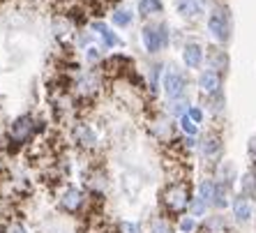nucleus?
Here are the masks:
<instances>
[{"label": "nucleus", "mask_w": 256, "mask_h": 233, "mask_svg": "<svg viewBox=\"0 0 256 233\" xmlns=\"http://www.w3.org/2000/svg\"><path fill=\"white\" fill-rule=\"evenodd\" d=\"M182 58H185L187 67H198L201 65V58H203V51L198 44H187L185 51H182Z\"/></svg>", "instance_id": "4468645a"}, {"label": "nucleus", "mask_w": 256, "mask_h": 233, "mask_svg": "<svg viewBox=\"0 0 256 233\" xmlns=\"http://www.w3.org/2000/svg\"><path fill=\"white\" fill-rule=\"evenodd\" d=\"M7 233H28V231H26L24 224H18V222H10V224H7Z\"/></svg>", "instance_id": "393cba45"}, {"label": "nucleus", "mask_w": 256, "mask_h": 233, "mask_svg": "<svg viewBox=\"0 0 256 233\" xmlns=\"http://www.w3.org/2000/svg\"><path fill=\"white\" fill-rule=\"evenodd\" d=\"M208 208H210V206L206 204V201H201L198 196H194V198H192V206H190V215L192 217H203Z\"/></svg>", "instance_id": "412c9836"}, {"label": "nucleus", "mask_w": 256, "mask_h": 233, "mask_svg": "<svg viewBox=\"0 0 256 233\" xmlns=\"http://www.w3.org/2000/svg\"><path fill=\"white\" fill-rule=\"evenodd\" d=\"M150 233H173V224L166 217H155L150 222Z\"/></svg>", "instance_id": "a211bd4d"}, {"label": "nucleus", "mask_w": 256, "mask_h": 233, "mask_svg": "<svg viewBox=\"0 0 256 233\" xmlns=\"http://www.w3.org/2000/svg\"><path fill=\"white\" fill-rule=\"evenodd\" d=\"M92 28H95L97 32L102 35V40H104V44H106L108 48H111V46H118V44H120V40L114 35V30L108 28V26H104V24H100V21H97V24H92Z\"/></svg>", "instance_id": "dca6fc26"}, {"label": "nucleus", "mask_w": 256, "mask_h": 233, "mask_svg": "<svg viewBox=\"0 0 256 233\" xmlns=\"http://www.w3.org/2000/svg\"><path fill=\"white\" fill-rule=\"evenodd\" d=\"M210 26V32H212L220 42H226L228 40V32H231V21H228V12L226 10H214L212 16L208 21Z\"/></svg>", "instance_id": "7ed1b4c3"}, {"label": "nucleus", "mask_w": 256, "mask_h": 233, "mask_svg": "<svg viewBox=\"0 0 256 233\" xmlns=\"http://www.w3.org/2000/svg\"><path fill=\"white\" fill-rule=\"evenodd\" d=\"M210 60H212V65H222V67H226V56L220 54V51L210 56Z\"/></svg>", "instance_id": "a878e982"}, {"label": "nucleus", "mask_w": 256, "mask_h": 233, "mask_svg": "<svg viewBox=\"0 0 256 233\" xmlns=\"http://www.w3.org/2000/svg\"><path fill=\"white\" fill-rule=\"evenodd\" d=\"M214 190H217V180L212 178H206L198 182V190H196V196L201 201H206L208 206H212V198H214Z\"/></svg>", "instance_id": "f8f14e48"}, {"label": "nucleus", "mask_w": 256, "mask_h": 233, "mask_svg": "<svg viewBox=\"0 0 256 233\" xmlns=\"http://www.w3.org/2000/svg\"><path fill=\"white\" fill-rule=\"evenodd\" d=\"M201 155L206 160H217L222 155V141L220 136H206L201 144Z\"/></svg>", "instance_id": "6e6552de"}, {"label": "nucleus", "mask_w": 256, "mask_h": 233, "mask_svg": "<svg viewBox=\"0 0 256 233\" xmlns=\"http://www.w3.org/2000/svg\"><path fill=\"white\" fill-rule=\"evenodd\" d=\"M164 90H166V95L171 100H178L182 95V90H185V78L180 76L178 72H168L164 76Z\"/></svg>", "instance_id": "0eeeda50"}, {"label": "nucleus", "mask_w": 256, "mask_h": 233, "mask_svg": "<svg viewBox=\"0 0 256 233\" xmlns=\"http://www.w3.org/2000/svg\"><path fill=\"white\" fill-rule=\"evenodd\" d=\"M76 138H78V144H81V146H88V148L97 144V134L90 130L88 125L76 127Z\"/></svg>", "instance_id": "f3484780"}, {"label": "nucleus", "mask_w": 256, "mask_h": 233, "mask_svg": "<svg viewBox=\"0 0 256 233\" xmlns=\"http://www.w3.org/2000/svg\"><path fill=\"white\" fill-rule=\"evenodd\" d=\"M217 182H222V185H226L231 190V185L236 182V166L231 162H222L217 166Z\"/></svg>", "instance_id": "9b49d317"}, {"label": "nucleus", "mask_w": 256, "mask_h": 233, "mask_svg": "<svg viewBox=\"0 0 256 233\" xmlns=\"http://www.w3.org/2000/svg\"><path fill=\"white\" fill-rule=\"evenodd\" d=\"M180 127H182V132H185L187 136H196L198 127H196V122H194L190 116H182V118H180Z\"/></svg>", "instance_id": "4be33fe9"}, {"label": "nucleus", "mask_w": 256, "mask_h": 233, "mask_svg": "<svg viewBox=\"0 0 256 233\" xmlns=\"http://www.w3.org/2000/svg\"><path fill=\"white\" fill-rule=\"evenodd\" d=\"M222 86V78L217 72H212V70H208V72L201 74V88L206 90V92H217Z\"/></svg>", "instance_id": "2eb2a0df"}, {"label": "nucleus", "mask_w": 256, "mask_h": 233, "mask_svg": "<svg viewBox=\"0 0 256 233\" xmlns=\"http://www.w3.org/2000/svg\"><path fill=\"white\" fill-rule=\"evenodd\" d=\"M143 37V44H146V48H148L150 54H157L160 48L166 46L168 42V32H166V26H146L141 32Z\"/></svg>", "instance_id": "f03ea898"}, {"label": "nucleus", "mask_w": 256, "mask_h": 233, "mask_svg": "<svg viewBox=\"0 0 256 233\" xmlns=\"http://www.w3.org/2000/svg\"><path fill=\"white\" fill-rule=\"evenodd\" d=\"M162 10V0H138V12L143 16H148V14H157Z\"/></svg>", "instance_id": "6ab92c4d"}, {"label": "nucleus", "mask_w": 256, "mask_h": 233, "mask_svg": "<svg viewBox=\"0 0 256 233\" xmlns=\"http://www.w3.org/2000/svg\"><path fill=\"white\" fill-rule=\"evenodd\" d=\"M185 106H187L185 102H176L171 106V114H176V116H180V118H182V116H185Z\"/></svg>", "instance_id": "bb28decb"}, {"label": "nucleus", "mask_w": 256, "mask_h": 233, "mask_svg": "<svg viewBox=\"0 0 256 233\" xmlns=\"http://www.w3.org/2000/svg\"><path fill=\"white\" fill-rule=\"evenodd\" d=\"M30 134H32V118H30V116H21V118H16L12 122V127H10V138L18 146H24L30 138Z\"/></svg>", "instance_id": "39448f33"}, {"label": "nucleus", "mask_w": 256, "mask_h": 233, "mask_svg": "<svg viewBox=\"0 0 256 233\" xmlns=\"http://www.w3.org/2000/svg\"><path fill=\"white\" fill-rule=\"evenodd\" d=\"M240 194L250 201L256 196V171H250L240 178Z\"/></svg>", "instance_id": "ddd939ff"}, {"label": "nucleus", "mask_w": 256, "mask_h": 233, "mask_svg": "<svg viewBox=\"0 0 256 233\" xmlns=\"http://www.w3.org/2000/svg\"><path fill=\"white\" fill-rule=\"evenodd\" d=\"M201 231L203 233H226L228 224H226V220H224V215H210V217H206Z\"/></svg>", "instance_id": "1a4fd4ad"}, {"label": "nucleus", "mask_w": 256, "mask_h": 233, "mask_svg": "<svg viewBox=\"0 0 256 233\" xmlns=\"http://www.w3.org/2000/svg\"><path fill=\"white\" fill-rule=\"evenodd\" d=\"M176 7L182 16H198L203 12V0H176Z\"/></svg>", "instance_id": "9d476101"}, {"label": "nucleus", "mask_w": 256, "mask_h": 233, "mask_svg": "<svg viewBox=\"0 0 256 233\" xmlns=\"http://www.w3.org/2000/svg\"><path fill=\"white\" fill-rule=\"evenodd\" d=\"M84 204H86V194L81 190H76V187H67L62 192V196H60V208L65 212H72V215L84 208Z\"/></svg>", "instance_id": "20e7f679"}, {"label": "nucleus", "mask_w": 256, "mask_h": 233, "mask_svg": "<svg viewBox=\"0 0 256 233\" xmlns=\"http://www.w3.org/2000/svg\"><path fill=\"white\" fill-rule=\"evenodd\" d=\"M192 198L194 196L190 194V187L185 182H171L162 192V206L168 215H182L185 210H190Z\"/></svg>", "instance_id": "f257e3e1"}, {"label": "nucleus", "mask_w": 256, "mask_h": 233, "mask_svg": "<svg viewBox=\"0 0 256 233\" xmlns=\"http://www.w3.org/2000/svg\"><path fill=\"white\" fill-rule=\"evenodd\" d=\"M231 210H233V217H236V222H240V224H244V222H250L252 217H254V208H252V201H250V198H244L242 194L233 196Z\"/></svg>", "instance_id": "423d86ee"}, {"label": "nucleus", "mask_w": 256, "mask_h": 233, "mask_svg": "<svg viewBox=\"0 0 256 233\" xmlns=\"http://www.w3.org/2000/svg\"><path fill=\"white\" fill-rule=\"evenodd\" d=\"M130 21H132V14L127 12V10H120V12L114 14V24L116 26H130Z\"/></svg>", "instance_id": "5701e85b"}, {"label": "nucleus", "mask_w": 256, "mask_h": 233, "mask_svg": "<svg viewBox=\"0 0 256 233\" xmlns=\"http://www.w3.org/2000/svg\"><path fill=\"white\" fill-rule=\"evenodd\" d=\"M178 228H180V233H196V228H198V222H196V217H192V215L180 217V222H178Z\"/></svg>", "instance_id": "aec40b11"}, {"label": "nucleus", "mask_w": 256, "mask_h": 233, "mask_svg": "<svg viewBox=\"0 0 256 233\" xmlns=\"http://www.w3.org/2000/svg\"><path fill=\"white\" fill-rule=\"evenodd\" d=\"M120 233H143V228L136 222H122L120 224Z\"/></svg>", "instance_id": "b1692460"}, {"label": "nucleus", "mask_w": 256, "mask_h": 233, "mask_svg": "<svg viewBox=\"0 0 256 233\" xmlns=\"http://www.w3.org/2000/svg\"><path fill=\"white\" fill-rule=\"evenodd\" d=\"M190 118L194 120V122H201L203 114H201V111H198V108H190Z\"/></svg>", "instance_id": "cd10ccee"}]
</instances>
